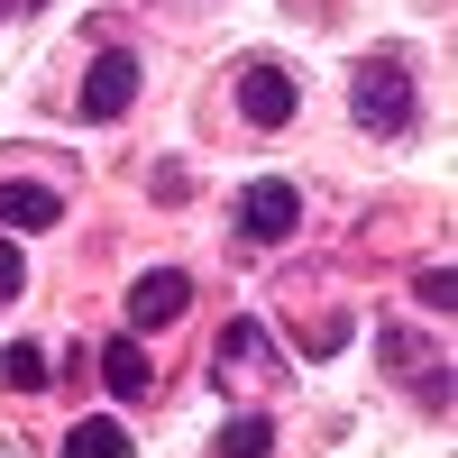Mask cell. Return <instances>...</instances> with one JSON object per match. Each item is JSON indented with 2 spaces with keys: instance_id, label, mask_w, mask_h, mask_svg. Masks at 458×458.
<instances>
[{
  "instance_id": "cell-1",
  "label": "cell",
  "mask_w": 458,
  "mask_h": 458,
  "mask_svg": "<svg viewBox=\"0 0 458 458\" xmlns=\"http://www.w3.org/2000/svg\"><path fill=\"white\" fill-rule=\"evenodd\" d=\"M349 110H358L367 138H403L412 110H422V92H412V64H403V55H367V64L349 73Z\"/></svg>"
},
{
  "instance_id": "cell-2",
  "label": "cell",
  "mask_w": 458,
  "mask_h": 458,
  "mask_svg": "<svg viewBox=\"0 0 458 458\" xmlns=\"http://www.w3.org/2000/svg\"><path fill=\"white\" fill-rule=\"evenodd\" d=\"M293 220H302L293 183H248V193H239V248H284Z\"/></svg>"
},
{
  "instance_id": "cell-3",
  "label": "cell",
  "mask_w": 458,
  "mask_h": 458,
  "mask_svg": "<svg viewBox=\"0 0 458 458\" xmlns=\"http://www.w3.org/2000/svg\"><path fill=\"white\" fill-rule=\"evenodd\" d=\"M55 220H64L55 183H0V229H10V239H37V229H55Z\"/></svg>"
},
{
  "instance_id": "cell-4",
  "label": "cell",
  "mask_w": 458,
  "mask_h": 458,
  "mask_svg": "<svg viewBox=\"0 0 458 458\" xmlns=\"http://www.w3.org/2000/svg\"><path fill=\"white\" fill-rule=\"evenodd\" d=\"M239 110H248L257 129H284V120H293V73H284V64H248V73H239Z\"/></svg>"
},
{
  "instance_id": "cell-5",
  "label": "cell",
  "mask_w": 458,
  "mask_h": 458,
  "mask_svg": "<svg viewBox=\"0 0 458 458\" xmlns=\"http://www.w3.org/2000/svg\"><path fill=\"white\" fill-rule=\"evenodd\" d=\"M129 101H138V55L110 47V55L92 64V83H83V120H120Z\"/></svg>"
},
{
  "instance_id": "cell-6",
  "label": "cell",
  "mask_w": 458,
  "mask_h": 458,
  "mask_svg": "<svg viewBox=\"0 0 458 458\" xmlns=\"http://www.w3.org/2000/svg\"><path fill=\"white\" fill-rule=\"evenodd\" d=\"M183 302H193V284H183L174 266H157V276L129 284V321H138V330H165V321H183Z\"/></svg>"
},
{
  "instance_id": "cell-7",
  "label": "cell",
  "mask_w": 458,
  "mask_h": 458,
  "mask_svg": "<svg viewBox=\"0 0 458 458\" xmlns=\"http://www.w3.org/2000/svg\"><path fill=\"white\" fill-rule=\"evenodd\" d=\"M220 367H229V376H248V367L266 376V367H276V339H266V330H257V321L239 312V321L220 330Z\"/></svg>"
},
{
  "instance_id": "cell-8",
  "label": "cell",
  "mask_w": 458,
  "mask_h": 458,
  "mask_svg": "<svg viewBox=\"0 0 458 458\" xmlns=\"http://www.w3.org/2000/svg\"><path fill=\"white\" fill-rule=\"evenodd\" d=\"M147 376H157V367H147L138 339H110V349H101V386L110 394H147Z\"/></svg>"
},
{
  "instance_id": "cell-9",
  "label": "cell",
  "mask_w": 458,
  "mask_h": 458,
  "mask_svg": "<svg viewBox=\"0 0 458 458\" xmlns=\"http://www.w3.org/2000/svg\"><path fill=\"white\" fill-rule=\"evenodd\" d=\"M64 458H129V431L110 422V412H101V422H73L64 431Z\"/></svg>"
},
{
  "instance_id": "cell-10",
  "label": "cell",
  "mask_w": 458,
  "mask_h": 458,
  "mask_svg": "<svg viewBox=\"0 0 458 458\" xmlns=\"http://www.w3.org/2000/svg\"><path fill=\"white\" fill-rule=\"evenodd\" d=\"M276 449V431H266V412H239V422L220 431V458H266Z\"/></svg>"
},
{
  "instance_id": "cell-11",
  "label": "cell",
  "mask_w": 458,
  "mask_h": 458,
  "mask_svg": "<svg viewBox=\"0 0 458 458\" xmlns=\"http://www.w3.org/2000/svg\"><path fill=\"white\" fill-rule=\"evenodd\" d=\"M0 376H10L19 394H37V386H47V376H55V367H47V349H37V339H19V349L0 358Z\"/></svg>"
},
{
  "instance_id": "cell-12",
  "label": "cell",
  "mask_w": 458,
  "mask_h": 458,
  "mask_svg": "<svg viewBox=\"0 0 458 458\" xmlns=\"http://www.w3.org/2000/svg\"><path fill=\"white\" fill-rule=\"evenodd\" d=\"M412 293H422V302H431V312H458V276H449V266H431V276H422V284H412Z\"/></svg>"
},
{
  "instance_id": "cell-13",
  "label": "cell",
  "mask_w": 458,
  "mask_h": 458,
  "mask_svg": "<svg viewBox=\"0 0 458 458\" xmlns=\"http://www.w3.org/2000/svg\"><path fill=\"white\" fill-rule=\"evenodd\" d=\"M19 284H28V257H19V239H0V302H10Z\"/></svg>"
}]
</instances>
